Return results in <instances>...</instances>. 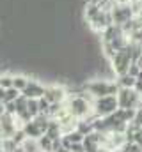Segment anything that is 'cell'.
Returning <instances> with one entry per match:
<instances>
[{
    "label": "cell",
    "mask_w": 142,
    "mask_h": 152,
    "mask_svg": "<svg viewBox=\"0 0 142 152\" xmlns=\"http://www.w3.org/2000/svg\"><path fill=\"white\" fill-rule=\"evenodd\" d=\"M66 108L76 120L80 118H89L94 115V110H92V97L91 96H84L80 92H73L68 96L66 99Z\"/></svg>",
    "instance_id": "6da1fadb"
},
{
    "label": "cell",
    "mask_w": 142,
    "mask_h": 152,
    "mask_svg": "<svg viewBox=\"0 0 142 152\" xmlns=\"http://www.w3.org/2000/svg\"><path fill=\"white\" fill-rule=\"evenodd\" d=\"M84 90L92 97H105V96H117L119 85L115 80H106V78H92L84 83Z\"/></svg>",
    "instance_id": "7a4b0ae2"
},
{
    "label": "cell",
    "mask_w": 142,
    "mask_h": 152,
    "mask_svg": "<svg viewBox=\"0 0 142 152\" xmlns=\"http://www.w3.org/2000/svg\"><path fill=\"white\" fill-rule=\"evenodd\" d=\"M117 108H119L117 96H105V97L92 99V110L96 117H108V115L115 113Z\"/></svg>",
    "instance_id": "3957f363"
},
{
    "label": "cell",
    "mask_w": 142,
    "mask_h": 152,
    "mask_svg": "<svg viewBox=\"0 0 142 152\" xmlns=\"http://www.w3.org/2000/svg\"><path fill=\"white\" fill-rule=\"evenodd\" d=\"M117 101L119 108H139L142 104V96L135 88H119Z\"/></svg>",
    "instance_id": "277c9868"
},
{
    "label": "cell",
    "mask_w": 142,
    "mask_h": 152,
    "mask_svg": "<svg viewBox=\"0 0 142 152\" xmlns=\"http://www.w3.org/2000/svg\"><path fill=\"white\" fill-rule=\"evenodd\" d=\"M112 18H114V25H119L123 27L124 23H128L133 16H135V11L132 7V4H115L112 9Z\"/></svg>",
    "instance_id": "5b68a950"
},
{
    "label": "cell",
    "mask_w": 142,
    "mask_h": 152,
    "mask_svg": "<svg viewBox=\"0 0 142 152\" xmlns=\"http://www.w3.org/2000/svg\"><path fill=\"white\" fill-rule=\"evenodd\" d=\"M68 96H70V92L66 90V87H62V85H46L44 97L50 103H66Z\"/></svg>",
    "instance_id": "8992f818"
},
{
    "label": "cell",
    "mask_w": 142,
    "mask_h": 152,
    "mask_svg": "<svg viewBox=\"0 0 142 152\" xmlns=\"http://www.w3.org/2000/svg\"><path fill=\"white\" fill-rule=\"evenodd\" d=\"M44 90H46V85H43L41 81H37L34 78L29 80V85L25 87V90L21 92L27 99H39L44 96Z\"/></svg>",
    "instance_id": "52a82bcc"
},
{
    "label": "cell",
    "mask_w": 142,
    "mask_h": 152,
    "mask_svg": "<svg viewBox=\"0 0 142 152\" xmlns=\"http://www.w3.org/2000/svg\"><path fill=\"white\" fill-rule=\"evenodd\" d=\"M21 129H23V133H25V136L27 138H34V140H37V138H41L44 133L41 131V127L36 124V120L32 118V120H29V122H25V124H21Z\"/></svg>",
    "instance_id": "ba28073f"
},
{
    "label": "cell",
    "mask_w": 142,
    "mask_h": 152,
    "mask_svg": "<svg viewBox=\"0 0 142 152\" xmlns=\"http://www.w3.org/2000/svg\"><path fill=\"white\" fill-rule=\"evenodd\" d=\"M44 134H48L52 140H59L64 133H62V126H61V122L57 120V118H52V122H50V126H48V129H46V133Z\"/></svg>",
    "instance_id": "9c48e42d"
},
{
    "label": "cell",
    "mask_w": 142,
    "mask_h": 152,
    "mask_svg": "<svg viewBox=\"0 0 142 152\" xmlns=\"http://www.w3.org/2000/svg\"><path fill=\"white\" fill-rule=\"evenodd\" d=\"M115 81H117V85H119V88H133L135 87V81H137V78H133L132 75H121L115 78Z\"/></svg>",
    "instance_id": "30bf717a"
},
{
    "label": "cell",
    "mask_w": 142,
    "mask_h": 152,
    "mask_svg": "<svg viewBox=\"0 0 142 152\" xmlns=\"http://www.w3.org/2000/svg\"><path fill=\"white\" fill-rule=\"evenodd\" d=\"M29 80H30V76L21 75V73L13 75V87H16L20 92H23V90H25V87L29 85Z\"/></svg>",
    "instance_id": "8fae6325"
},
{
    "label": "cell",
    "mask_w": 142,
    "mask_h": 152,
    "mask_svg": "<svg viewBox=\"0 0 142 152\" xmlns=\"http://www.w3.org/2000/svg\"><path fill=\"white\" fill-rule=\"evenodd\" d=\"M37 145L41 152H53V140L48 134H43L41 138H37Z\"/></svg>",
    "instance_id": "7c38bea8"
},
{
    "label": "cell",
    "mask_w": 142,
    "mask_h": 152,
    "mask_svg": "<svg viewBox=\"0 0 142 152\" xmlns=\"http://www.w3.org/2000/svg\"><path fill=\"white\" fill-rule=\"evenodd\" d=\"M20 96H21V92H20L16 87L5 88V99H4V103H14V101H16Z\"/></svg>",
    "instance_id": "4fadbf2b"
},
{
    "label": "cell",
    "mask_w": 142,
    "mask_h": 152,
    "mask_svg": "<svg viewBox=\"0 0 142 152\" xmlns=\"http://www.w3.org/2000/svg\"><path fill=\"white\" fill-rule=\"evenodd\" d=\"M21 147H23L25 152H41L39 151V145H37V140H34V138H27L21 143Z\"/></svg>",
    "instance_id": "5bb4252c"
},
{
    "label": "cell",
    "mask_w": 142,
    "mask_h": 152,
    "mask_svg": "<svg viewBox=\"0 0 142 152\" xmlns=\"http://www.w3.org/2000/svg\"><path fill=\"white\" fill-rule=\"evenodd\" d=\"M27 110H29V113L32 115V118L41 113V112H39V103H37V99H29V101H27Z\"/></svg>",
    "instance_id": "9a60e30c"
},
{
    "label": "cell",
    "mask_w": 142,
    "mask_h": 152,
    "mask_svg": "<svg viewBox=\"0 0 142 152\" xmlns=\"http://www.w3.org/2000/svg\"><path fill=\"white\" fill-rule=\"evenodd\" d=\"M0 87H4V88H11V87H13V75H9V73H2V75H0Z\"/></svg>",
    "instance_id": "2e32d148"
},
{
    "label": "cell",
    "mask_w": 142,
    "mask_h": 152,
    "mask_svg": "<svg viewBox=\"0 0 142 152\" xmlns=\"http://www.w3.org/2000/svg\"><path fill=\"white\" fill-rule=\"evenodd\" d=\"M37 103H39V112H41V113H46V115H48V110H50L52 103H50V101H48L44 96H43V97H39V99H37Z\"/></svg>",
    "instance_id": "e0dca14e"
},
{
    "label": "cell",
    "mask_w": 142,
    "mask_h": 152,
    "mask_svg": "<svg viewBox=\"0 0 142 152\" xmlns=\"http://www.w3.org/2000/svg\"><path fill=\"white\" fill-rule=\"evenodd\" d=\"M121 151L123 152H141V145L137 142H126Z\"/></svg>",
    "instance_id": "ac0fdd59"
},
{
    "label": "cell",
    "mask_w": 142,
    "mask_h": 152,
    "mask_svg": "<svg viewBox=\"0 0 142 152\" xmlns=\"http://www.w3.org/2000/svg\"><path fill=\"white\" fill-rule=\"evenodd\" d=\"M137 127H142V104L137 108V112H135V117H133V120H132Z\"/></svg>",
    "instance_id": "d6986e66"
},
{
    "label": "cell",
    "mask_w": 142,
    "mask_h": 152,
    "mask_svg": "<svg viewBox=\"0 0 142 152\" xmlns=\"http://www.w3.org/2000/svg\"><path fill=\"white\" fill-rule=\"evenodd\" d=\"M128 75H132L133 78H137V76L141 75V67H139L135 62H132V66H130V69H128Z\"/></svg>",
    "instance_id": "ffe728a7"
},
{
    "label": "cell",
    "mask_w": 142,
    "mask_h": 152,
    "mask_svg": "<svg viewBox=\"0 0 142 152\" xmlns=\"http://www.w3.org/2000/svg\"><path fill=\"white\" fill-rule=\"evenodd\" d=\"M70 152H85V147H84V142H80V143H71Z\"/></svg>",
    "instance_id": "44dd1931"
},
{
    "label": "cell",
    "mask_w": 142,
    "mask_h": 152,
    "mask_svg": "<svg viewBox=\"0 0 142 152\" xmlns=\"http://www.w3.org/2000/svg\"><path fill=\"white\" fill-rule=\"evenodd\" d=\"M133 88H135V90H137V92L142 96V80H139V78H137V81H135V87H133Z\"/></svg>",
    "instance_id": "7402d4cb"
},
{
    "label": "cell",
    "mask_w": 142,
    "mask_h": 152,
    "mask_svg": "<svg viewBox=\"0 0 142 152\" xmlns=\"http://www.w3.org/2000/svg\"><path fill=\"white\" fill-rule=\"evenodd\" d=\"M4 99H5V88L0 87V103H4Z\"/></svg>",
    "instance_id": "603a6c76"
},
{
    "label": "cell",
    "mask_w": 142,
    "mask_h": 152,
    "mask_svg": "<svg viewBox=\"0 0 142 152\" xmlns=\"http://www.w3.org/2000/svg\"><path fill=\"white\" fill-rule=\"evenodd\" d=\"M135 64H137V66L141 67V71H142V55L139 57V58H137V60H135Z\"/></svg>",
    "instance_id": "cb8c5ba5"
},
{
    "label": "cell",
    "mask_w": 142,
    "mask_h": 152,
    "mask_svg": "<svg viewBox=\"0 0 142 152\" xmlns=\"http://www.w3.org/2000/svg\"><path fill=\"white\" fill-rule=\"evenodd\" d=\"M14 152H25V151H23V147L20 145V147H18V149H16V151H14Z\"/></svg>",
    "instance_id": "d4e9b609"
},
{
    "label": "cell",
    "mask_w": 142,
    "mask_h": 152,
    "mask_svg": "<svg viewBox=\"0 0 142 152\" xmlns=\"http://www.w3.org/2000/svg\"><path fill=\"white\" fill-rule=\"evenodd\" d=\"M114 152H123V151H121V149H119V151H114Z\"/></svg>",
    "instance_id": "484cf974"
}]
</instances>
